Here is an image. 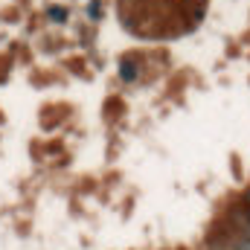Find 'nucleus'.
Returning a JSON list of instances; mask_svg holds the SVG:
<instances>
[{"instance_id":"f257e3e1","label":"nucleus","mask_w":250,"mask_h":250,"mask_svg":"<svg viewBox=\"0 0 250 250\" xmlns=\"http://www.w3.org/2000/svg\"><path fill=\"white\" fill-rule=\"evenodd\" d=\"M137 73H140V70H137L131 62H123V67H120V76H123L125 82H134V79H137Z\"/></svg>"},{"instance_id":"f03ea898","label":"nucleus","mask_w":250,"mask_h":250,"mask_svg":"<svg viewBox=\"0 0 250 250\" xmlns=\"http://www.w3.org/2000/svg\"><path fill=\"white\" fill-rule=\"evenodd\" d=\"M47 15H50L53 21H59V23L67 21V9H62V6H50V9H47Z\"/></svg>"},{"instance_id":"7ed1b4c3","label":"nucleus","mask_w":250,"mask_h":250,"mask_svg":"<svg viewBox=\"0 0 250 250\" xmlns=\"http://www.w3.org/2000/svg\"><path fill=\"white\" fill-rule=\"evenodd\" d=\"M233 248H236V250H250V242H248V239H242V236H239Z\"/></svg>"},{"instance_id":"20e7f679","label":"nucleus","mask_w":250,"mask_h":250,"mask_svg":"<svg viewBox=\"0 0 250 250\" xmlns=\"http://www.w3.org/2000/svg\"><path fill=\"white\" fill-rule=\"evenodd\" d=\"M242 239H248V242H250V221L242 224Z\"/></svg>"},{"instance_id":"39448f33","label":"nucleus","mask_w":250,"mask_h":250,"mask_svg":"<svg viewBox=\"0 0 250 250\" xmlns=\"http://www.w3.org/2000/svg\"><path fill=\"white\" fill-rule=\"evenodd\" d=\"M87 12H90L93 18H99V3H90V6H87Z\"/></svg>"},{"instance_id":"423d86ee","label":"nucleus","mask_w":250,"mask_h":250,"mask_svg":"<svg viewBox=\"0 0 250 250\" xmlns=\"http://www.w3.org/2000/svg\"><path fill=\"white\" fill-rule=\"evenodd\" d=\"M245 207H248V209H250V189H248V192H245Z\"/></svg>"},{"instance_id":"0eeeda50","label":"nucleus","mask_w":250,"mask_h":250,"mask_svg":"<svg viewBox=\"0 0 250 250\" xmlns=\"http://www.w3.org/2000/svg\"><path fill=\"white\" fill-rule=\"evenodd\" d=\"M245 215H248V221H250V209H248V207H245Z\"/></svg>"}]
</instances>
